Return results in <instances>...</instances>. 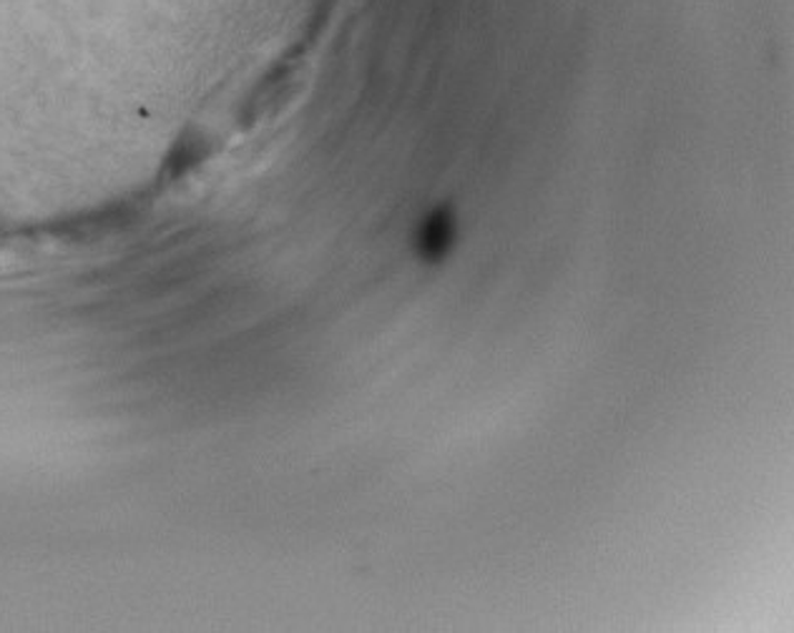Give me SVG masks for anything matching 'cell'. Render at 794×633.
I'll return each mask as SVG.
<instances>
[{
    "label": "cell",
    "instance_id": "cell-1",
    "mask_svg": "<svg viewBox=\"0 0 794 633\" xmlns=\"http://www.w3.org/2000/svg\"><path fill=\"white\" fill-rule=\"evenodd\" d=\"M455 242V219L448 209H435L418 232V252L428 262H440Z\"/></svg>",
    "mask_w": 794,
    "mask_h": 633
}]
</instances>
